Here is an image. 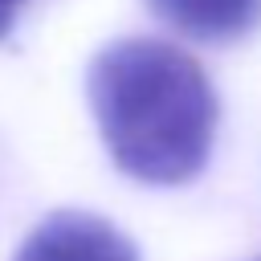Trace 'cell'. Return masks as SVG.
<instances>
[{"label":"cell","instance_id":"4","mask_svg":"<svg viewBox=\"0 0 261 261\" xmlns=\"http://www.w3.org/2000/svg\"><path fill=\"white\" fill-rule=\"evenodd\" d=\"M20 8H24V0H0V37H8V29L20 16Z\"/></svg>","mask_w":261,"mask_h":261},{"label":"cell","instance_id":"1","mask_svg":"<svg viewBox=\"0 0 261 261\" xmlns=\"http://www.w3.org/2000/svg\"><path fill=\"white\" fill-rule=\"evenodd\" d=\"M98 135L139 184L175 188L204 171L220 102L192 53L159 37H122L94 53L86 73Z\"/></svg>","mask_w":261,"mask_h":261},{"label":"cell","instance_id":"2","mask_svg":"<svg viewBox=\"0 0 261 261\" xmlns=\"http://www.w3.org/2000/svg\"><path fill=\"white\" fill-rule=\"evenodd\" d=\"M12 261H139V249L106 216L61 208L20 241Z\"/></svg>","mask_w":261,"mask_h":261},{"label":"cell","instance_id":"3","mask_svg":"<svg viewBox=\"0 0 261 261\" xmlns=\"http://www.w3.org/2000/svg\"><path fill=\"white\" fill-rule=\"evenodd\" d=\"M163 24L200 45H237L261 24V0H143Z\"/></svg>","mask_w":261,"mask_h":261},{"label":"cell","instance_id":"5","mask_svg":"<svg viewBox=\"0 0 261 261\" xmlns=\"http://www.w3.org/2000/svg\"><path fill=\"white\" fill-rule=\"evenodd\" d=\"M257 261H261V257H257Z\"/></svg>","mask_w":261,"mask_h":261}]
</instances>
